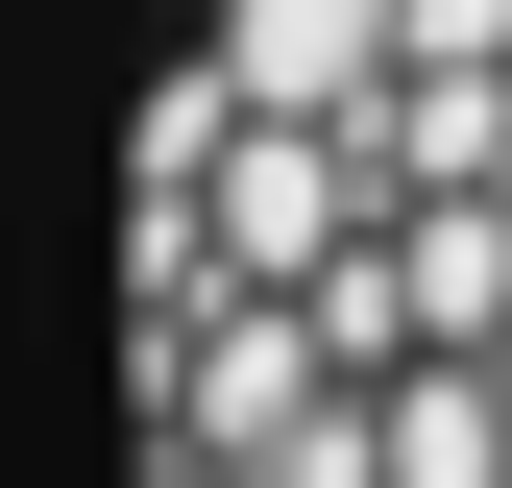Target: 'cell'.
Instances as JSON below:
<instances>
[{
	"label": "cell",
	"instance_id": "1",
	"mask_svg": "<svg viewBox=\"0 0 512 488\" xmlns=\"http://www.w3.org/2000/svg\"><path fill=\"white\" fill-rule=\"evenodd\" d=\"M220 74L244 98H293V122H366V98H391V49H415V0H220Z\"/></svg>",
	"mask_w": 512,
	"mask_h": 488
}]
</instances>
